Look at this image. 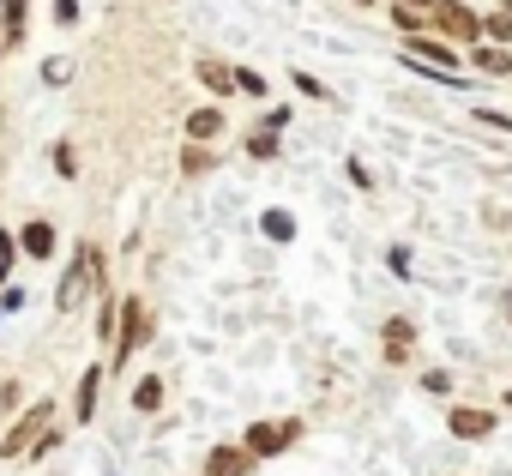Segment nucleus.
<instances>
[{
	"label": "nucleus",
	"instance_id": "22",
	"mask_svg": "<svg viewBox=\"0 0 512 476\" xmlns=\"http://www.w3.org/2000/svg\"><path fill=\"white\" fill-rule=\"evenodd\" d=\"M235 91H247V97H266V79L253 73V67H235Z\"/></svg>",
	"mask_w": 512,
	"mask_h": 476
},
{
	"label": "nucleus",
	"instance_id": "5",
	"mask_svg": "<svg viewBox=\"0 0 512 476\" xmlns=\"http://www.w3.org/2000/svg\"><path fill=\"white\" fill-rule=\"evenodd\" d=\"M434 31H446L452 43H470V37H482V19L470 7H458V0H434Z\"/></svg>",
	"mask_w": 512,
	"mask_h": 476
},
{
	"label": "nucleus",
	"instance_id": "2",
	"mask_svg": "<svg viewBox=\"0 0 512 476\" xmlns=\"http://www.w3.org/2000/svg\"><path fill=\"white\" fill-rule=\"evenodd\" d=\"M49 422H55V404H31V410L7 428V440H0V458H25V452L49 434Z\"/></svg>",
	"mask_w": 512,
	"mask_h": 476
},
{
	"label": "nucleus",
	"instance_id": "16",
	"mask_svg": "<svg viewBox=\"0 0 512 476\" xmlns=\"http://www.w3.org/2000/svg\"><path fill=\"white\" fill-rule=\"evenodd\" d=\"M476 73H512V55H506V49H488V43H482V49H476Z\"/></svg>",
	"mask_w": 512,
	"mask_h": 476
},
{
	"label": "nucleus",
	"instance_id": "14",
	"mask_svg": "<svg viewBox=\"0 0 512 476\" xmlns=\"http://www.w3.org/2000/svg\"><path fill=\"white\" fill-rule=\"evenodd\" d=\"M410 344H416L410 320H392V326H386V362H404V356H410Z\"/></svg>",
	"mask_w": 512,
	"mask_h": 476
},
{
	"label": "nucleus",
	"instance_id": "1",
	"mask_svg": "<svg viewBox=\"0 0 512 476\" xmlns=\"http://www.w3.org/2000/svg\"><path fill=\"white\" fill-rule=\"evenodd\" d=\"M91 290H103V254H97V248H79V254H73V266H67V278H61L55 308H61V314H73Z\"/></svg>",
	"mask_w": 512,
	"mask_h": 476
},
{
	"label": "nucleus",
	"instance_id": "11",
	"mask_svg": "<svg viewBox=\"0 0 512 476\" xmlns=\"http://www.w3.org/2000/svg\"><path fill=\"white\" fill-rule=\"evenodd\" d=\"M0 37H7V49L25 43V0H0Z\"/></svg>",
	"mask_w": 512,
	"mask_h": 476
},
{
	"label": "nucleus",
	"instance_id": "18",
	"mask_svg": "<svg viewBox=\"0 0 512 476\" xmlns=\"http://www.w3.org/2000/svg\"><path fill=\"white\" fill-rule=\"evenodd\" d=\"M133 404L139 410H163V380H139L133 386Z\"/></svg>",
	"mask_w": 512,
	"mask_h": 476
},
{
	"label": "nucleus",
	"instance_id": "17",
	"mask_svg": "<svg viewBox=\"0 0 512 476\" xmlns=\"http://www.w3.org/2000/svg\"><path fill=\"white\" fill-rule=\"evenodd\" d=\"M247 151L272 163V157H278V127H260V133H247Z\"/></svg>",
	"mask_w": 512,
	"mask_h": 476
},
{
	"label": "nucleus",
	"instance_id": "8",
	"mask_svg": "<svg viewBox=\"0 0 512 476\" xmlns=\"http://www.w3.org/2000/svg\"><path fill=\"white\" fill-rule=\"evenodd\" d=\"M205 476H253V458L241 446H211L205 452Z\"/></svg>",
	"mask_w": 512,
	"mask_h": 476
},
{
	"label": "nucleus",
	"instance_id": "10",
	"mask_svg": "<svg viewBox=\"0 0 512 476\" xmlns=\"http://www.w3.org/2000/svg\"><path fill=\"white\" fill-rule=\"evenodd\" d=\"M97 386H103V368H85V374H79V398H73V416H79V422L97 416Z\"/></svg>",
	"mask_w": 512,
	"mask_h": 476
},
{
	"label": "nucleus",
	"instance_id": "30",
	"mask_svg": "<svg viewBox=\"0 0 512 476\" xmlns=\"http://www.w3.org/2000/svg\"><path fill=\"white\" fill-rule=\"evenodd\" d=\"M506 19H512V0H506Z\"/></svg>",
	"mask_w": 512,
	"mask_h": 476
},
{
	"label": "nucleus",
	"instance_id": "21",
	"mask_svg": "<svg viewBox=\"0 0 512 476\" xmlns=\"http://www.w3.org/2000/svg\"><path fill=\"white\" fill-rule=\"evenodd\" d=\"M13 260H19V235H13V229H0V278L13 272Z\"/></svg>",
	"mask_w": 512,
	"mask_h": 476
},
{
	"label": "nucleus",
	"instance_id": "23",
	"mask_svg": "<svg viewBox=\"0 0 512 476\" xmlns=\"http://www.w3.org/2000/svg\"><path fill=\"white\" fill-rule=\"evenodd\" d=\"M181 169H187V175L211 169V151H205V145H187V151H181Z\"/></svg>",
	"mask_w": 512,
	"mask_h": 476
},
{
	"label": "nucleus",
	"instance_id": "28",
	"mask_svg": "<svg viewBox=\"0 0 512 476\" xmlns=\"http://www.w3.org/2000/svg\"><path fill=\"white\" fill-rule=\"evenodd\" d=\"M404 7H434V0H404Z\"/></svg>",
	"mask_w": 512,
	"mask_h": 476
},
{
	"label": "nucleus",
	"instance_id": "20",
	"mask_svg": "<svg viewBox=\"0 0 512 476\" xmlns=\"http://www.w3.org/2000/svg\"><path fill=\"white\" fill-rule=\"evenodd\" d=\"M428 13H434V7H404V0H392V19H398L404 31H416V25H422Z\"/></svg>",
	"mask_w": 512,
	"mask_h": 476
},
{
	"label": "nucleus",
	"instance_id": "4",
	"mask_svg": "<svg viewBox=\"0 0 512 476\" xmlns=\"http://www.w3.org/2000/svg\"><path fill=\"white\" fill-rule=\"evenodd\" d=\"M115 326H121V338H115V362H133V350H139V344H151V308L127 296Z\"/></svg>",
	"mask_w": 512,
	"mask_h": 476
},
{
	"label": "nucleus",
	"instance_id": "9",
	"mask_svg": "<svg viewBox=\"0 0 512 476\" xmlns=\"http://www.w3.org/2000/svg\"><path fill=\"white\" fill-rule=\"evenodd\" d=\"M19 254L49 260V254H55V223H43V217H37V223H25V229H19Z\"/></svg>",
	"mask_w": 512,
	"mask_h": 476
},
{
	"label": "nucleus",
	"instance_id": "29",
	"mask_svg": "<svg viewBox=\"0 0 512 476\" xmlns=\"http://www.w3.org/2000/svg\"><path fill=\"white\" fill-rule=\"evenodd\" d=\"M356 7H374V0H356Z\"/></svg>",
	"mask_w": 512,
	"mask_h": 476
},
{
	"label": "nucleus",
	"instance_id": "24",
	"mask_svg": "<svg viewBox=\"0 0 512 476\" xmlns=\"http://www.w3.org/2000/svg\"><path fill=\"white\" fill-rule=\"evenodd\" d=\"M482 37H494V43H512V19H506V13L482 19Z\"/></svg>",
	"mask_w": 512,
	"mask_h": 476
},
{
	"label": "nucleus",
	"instance_id": "25",
	"mask_svg": "<svg viewBox=\"0 0 512 476\" xmlns=\"http://www.w3.org/2000/svg\"><path fill=\"white\" fill-rule=\"evenodd\" d=\"M422 386H428L434 398H446V392H452V374H446V368H428V374H422Z\"/></svg>",
	"mask_w": 512,
	"mask_h": 476
},
{
	"label": "nucleus",
	"instance_id": "7",
	"mask_svg": "<svg viewBox=\"0 0 512 476\" xmlns=\"http://www.w3.org/2000/svg\"><path fill=\"white\" fill-rule=\"evenodd\" d=\"M404 49H410V61H422V67H440V73H458V55H452V43H440V37H410Z\"/></svg>",
	"mask_w": 512,
	"mask_h": 476
},
{
	"label": "nucleus",
	"instance_id": "27",
	"mask_svg": "<svg viewBox=\"0 0 512 476\" xmlns=\"http://www.w3.org/2000/svg\"><path fill=\"white\" fill-rule=\"evenodd\" d=\"M55 19H61V25H73V19H79V0H55Z\"/></svg>",
	"mask_w": 512,
	"mask_h": 476
},
{
	"label": "nucleus",
	"instance_id": "12",
	"mask_svg": "<svg viewBox=\"0 0 512 476\" xmlns=\"http://www.w3.org/2000/svg\"><path fill=\"white\" fill-rule=\"evenodd\" d=\"M199 79L217 91V97H235V67H223V61H211V55H199Z\"/></svg>",
	"mask_w": 512,
	"mask_h": 476
},
{
	"label": "nucleus",
	"instance_id": "26",
	"mask_svg": "<svg viewBox=\"0 0 512 476\" xmlns=\"http://www.w3.org/2000/svg\"><path fill=\"white\" fill-rule=\"evenodd\" d=\"M67 73H73V67H67V61H43V79H49V85H61V79H67Z\"/></svg>",
	"mask_w": 512,
	"mask_h": 476
},
{
	"label": "nucleus",
	"instance_id": "13",
	"mask_svg": "<svg viewBox=\"0 0 512 476\" xmlns=\"http://www.w3.org/2000/svg\"><path fill=\"white\" fill-rule=\"evenodd\" d=\"M217 133H223V115H217V109H193V115H187V139H193V145H199V139H217Z\"/></svg>",
	"mask_w": 512,
	"mask_h": 476
},
{
	"label": "nucleus",
	"instance_id": "3",
	"mask_svg": "<svg viewBox=\"0 0 512 476\" xmlns=\"http://www.w3.org/2000/svg\"><path fill=\"white\" fill-rule=\"evenodd\" d=\"M296 434H302V422H253V428H247V440H241V452L260 464V458L290 452V446H296Z\"/></svg>",
	"mask_w": 512,
	"mask_h": 476
},
{
	"label": "nucleus",
	"instance_id": "19",
	"mask_svg": "<svg viewBox=\"0 0 512 476\" xmlns=\"http://www.w3.org/2000/svg\"><path fill=\"white\" fill-rule=\"evenodd\" d=\"M290 85H296L302 97H314V103H332V91H326V85H320L314 73H290Z\"/></svg>",
	"mask_w": 512,
	"mask_h": 476
},
{
	"label": "nucleus",
	"instance_id": "15",
	"mask_svg": "<svg viewBox=\"0 0 512 476\" xmlns=\"http://www.w3.org/2000/svg\"><path fill=\"white\" fill-rule=\"evenodd\" d=\"M260 229L272 235V242H296V217H290V211H278V205L260 217Z\"/></svg>",
	"mask_w": 512,
	"mask_h": 476
},
{
	"label": "nucleus",
	"instance_id": "6",
	"mask_svg": "<svg viewBox=\"0 0 512 476\" xmlns=\"http://www.w3.org/2000/svg\"><path fill=\"white\" fill-rule=\"evenodd\" d=\"M446 428H452L458 440H488L500 422H494V410H470V404H458V410L446 416Z\"/></svg>",
	"mask_w": 512,
	"mask_h": 476
}]
</instances>
